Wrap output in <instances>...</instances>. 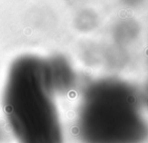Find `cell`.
<instances>
[{
  "label": "cell",
  "instance_id": "1",
  "mask_svg": "<svg viewBox=\"0 0 148 143\" xmlns=\"http://www.w3.org/2000/svg\"><path fill=\"white\" fill-rule=\"evenodd\" d=\"M53 95L45 59L23 55L12 62L2 106L17 143H64Z\"/></svg>",
  "mask_w": 148,
  "mask_h": 143
},
{
  "label": "cell",
  "instance_id": "2",
  "mask_svg": "<svg viewBox=\"0 0 148 143\" xmlns=\"http://www.w3.org/2000/svg\"><path fill=\"white\" fill-rule=\"evenodd\" d=\"M77 130L83 143H141L148 127L134 106L106 107L87 97L79 112Z\"/></svg>",
  "mask_w": 148,
  "mask_h": 143
},
{
  "label": "cell",
  "instance_id": "3",
  "mask_svg": "<svg viewBox=\"0 0 148 143\" xmlns=\"http://www.w3.org/2000/svg\"><path fill=\"white\" fill-rule=\"evenodd\" d=\"M45 62L49 81L55 93L64 90L69 83V70L66 64L62 62V60L57 57L45 60Z\"/></svg>",
  "mask_w": 148,
  "mask_h": 143
}]
</instances>
